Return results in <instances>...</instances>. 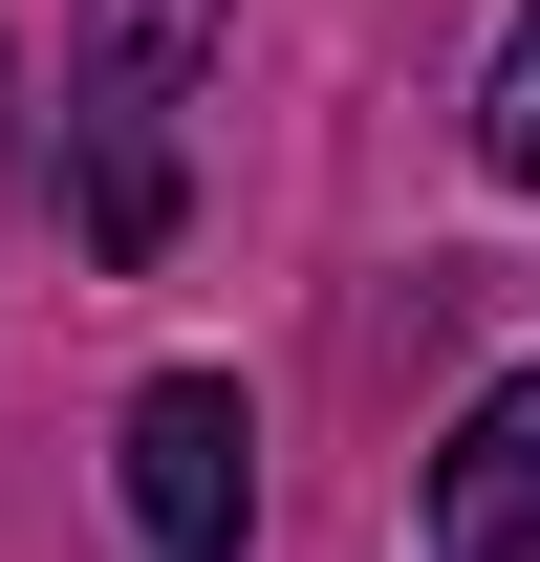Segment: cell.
<instances>
[{"instance_id":"5","label":"cell","mask_w":540,"mask_h":562,"mask_svg":"<svg viewBox=\"0 0 540 562\" xmlns=\"http://www.w3.org/2000/svg\"><path fill=\"white\" fill-rule=\"evenodd\" d=\"M0 195H22V44H0Z\"/></svg>"},{"instance_id":"1","label":"cell","mask_w":540,"mask_h":562,"mask_svg":"<svg viewBox=\"0 0 540 562\" xmlns=\"http://www.w3.org/2000/svg\"><path fill=\"white\" fill-rule=\"evenodd\" d=\"M216 44H238V0H66V131H44V173H66V238L109 281L173 260V216H195V87Z\"/></svg>"},{"instance_id":"4","label":"cell","mask_w":540,"mask_h":562,"mask_svg":"<svg viewBox=\"0 0 540 562\" xmlns=\"http://www.w3.org/2000/svg\"><path fill=\"white\" fill-rule=\"evenodd\" d=\"M475 173H497V195H540V0L497 22V66H475Z\"/></svg>"},{"instance_id":"3","label":"cell","mask_w":540,"mask_h":562,"mask_svg":"<svg viewBox=\"0 0 540 562\" xmlns=\"http://www.w3.org/2000/svg\"><path fill=\"white\" fill-rule=\"evenodd\" d=\"M432 562H540V368H497L454 432H432V497H410Z\"/></svg>"},{"instance_id":"2","label":"cell","mask_w":540,"mask_h":562,"mask_svg":"<svg viewBox=\"0 0 540 562\" xmlns=\"http://www.w3.org/2000/svg\"><path fill=\"white\" fill-rule=\"evenodd\" d=\"M109 497L151 562H260V390L238 368H151L109 412Z\"/></svg>"}]
</instances>
